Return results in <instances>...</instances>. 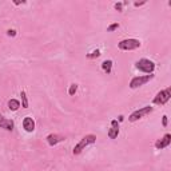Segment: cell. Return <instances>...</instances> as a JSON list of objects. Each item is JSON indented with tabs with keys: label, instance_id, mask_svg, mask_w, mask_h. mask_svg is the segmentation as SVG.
Masks as SVG:
<instances>
[{
	"label": "cell",
	"instance_id": "ffe728a7",
	"mask_svg": "<svg viewBox=\"0 0 171 171\" xmlns=\"http://www.w3.org/2000/svg\"><path fill=\"white\" fill-rule=\"evenodd\" d=\"M162 123H163V127H166V126H167V116H166V115H164L163 119H162Z\"/></svg>",
	"mask_w": 171,
	"mask_h": 171
},
{
	"label": "cell",
	"instance_id": "4fadbf2b",
	"mask_svg": "<svg viewBox=\"0 0 171 171\" xmlns=\"http://www.w3.org/2000/svg\"><path fill=\"white\" fill-rule=\"evenodd\" d=\"M111 67H112V62H111V60H104V62L102 63V68H103V71L107 72V74L111 72Z\"/></svg>",
	"mask_w": 171,
	"mask_h": 171
},
{
	"label": "cell",
	"instance_id": "8992f818",
	"mask_svg": "<svg viewBox=\"0 0 171 171\" xmlns=\"http://www.w3.org/2000/svg\"><path fill=\"white\" fill-rule=\"evenodd\" d=\"M150 112H152V107L151 106H146V107H143V108L134 111V112L130 115L128 121L130 122H136L138 119H140L142 116H144V115H147V114H150Z\"/></svg>",
	"mask_w": 171,
	"mask_h": 171
},
{
	"label": "cell",
	"instance_id": "3957f363",
	"mask_svg": "<svg viewBox=\"0 0 171 171\" xmlns=\"http://www.w3.org/2000/svg\"><path fill=\"white\" fill-rule=\"evenodd\" d=\"M118 47L123 51H131V50H135L138 47H140V42L138 39H125L119 42Z\"/></svg>",
	"mask_w": 171,
	"mask_h": 171
},
{
	"label": "cell",
	"instance_id": "9c48e42d",
	"mask_svg": "<svg viewBox=\"0 0 171 171\" xmlns=\"http://www.w3.org/2000/svg\"><path fill=\"white\" fill-rule=\"evenodd\" d=\"M23 128L27 132H32V131H34V130H35V122H34V119H32V118H30V116L24 118Z\"/></svg>",
	"mask_w": 171,
	"mask_h": 171
},
{
	"label": "cell",
	"instance_id": "6da1fadb",
	"mask_svg": "<svg viewBox=\"0 0 171 171\" xmlns=\"http://www.w3.org/2000/svg\"><path fill=\"white\" fill-rule=\"evenodd\" d=\"M95 142H96V136L95 135H86L84 138H83V139L74 147V154L75 155L80 154V152H82L88 144H92V143H95Z\"/></svg>",
	"mask_w": 171,
	"mask_h": 171
},
{
	"label": "cell",
	"instance_id": "2e32d148",
	"mask_svg": "<svg viewBox=\"0 0 171 171\" xmlns=\"http://www.w3.org/2000/svg\"><path fill=\"white\" fill-rule=\"evenodd\" d=\"M76 91H78V84H71L70 90H68V94H70V95H74Z\"/></svg>",
	"mask_w": 171,
	"mask_h": 171
},
{
	"label": "cell",
	"instance_id": "5bb4252c",
	"mask_svg": "<svg viewBox=\"0 0 171 171\" xmlns=\"http://www.w3.org/2000/svg\"><path fill=\"white\" fill-rule=\"evenodd\" d=\"M20 96H22V106H23V108H27L28 107V99H27V95L24 91L20 92Z\"/></svg>",
	"mask_w": 171,
	"mask_h": 171
},
{
	"label": "cell",
	"instance_id": "ac0fdd59",
	"mask_svg": "<svg viewBox=\"0 0 171 171\" xmlns=\"http://www.w3.org/2000/svg\"><path fill=\"white\" fill-rule=\"evenodd\" d=\"M115 9L122 11V9H123V3H116V4H115Z\"/></svg>",
	"mask_w": 171,
	"mask_h": 171
},
{
	"label": "cell",
	"instance_id": "7402d4cb",
	"mask_svg": "<svg viewBox=\"0 0 171 171\" xmlns=\"http://www.w3.org/2000/svg\"><path fill=\"white\" fill-rule=\"evenodd\" d=\"M15 4H24V1H18V0H15Z\"/></svg>",
	"mask_w": 171,
	"mask_h": 171
},
{
	"label": "cell",
	"instance_id": "8fae6325",
	"mask_svg": "<svg viewBox=\"0 0 171 171\" xmlns=\"http://www.w3.org/2000/svg\"><path fill=\"white\" fill-rule=\"evenodd\" d=\"M63 139H64L63 136L56 135V134H51V135L47 136V142H48L50 146H55V144H58L59 142H62Z\"/></svg>",
	"mask_w": 171,
	"mask_h": 171
},
{
	"label": "cell",
	"instance_id": "277c9868",
	"mask_svg": "<svg viewBox=\"0 0 171 171\" xmlns=\"http://www.w3.org/2000/svg\"><path fill=\"white\" fill-rule=\"evenodd\" d=\"M171 98V88L163 90V91H160V92L156 94V96L154 98V103L155 104H164V103H167L168 99Z\"/></svg>",
	"mask_w": 171,
	"mask_h": 171
},
{
	"label": "cell",
	"instance_id": "d6986e66",
	"mask_svg": "<svg viewBox=\"0 0 171 171\" xmlns=\"http://www.w3.org/2000/svg\"><path fill=\"white\" fill-rule=\"evenodd\" d=\"M7 34H8V36H15L16 35V31H15V30H8Z\"/></svg>",
	"mask_w": 171,
	"mask_h": 171
},
{
	"label": "cell",
	"instance_id": "9a60e30c",
	"mask_svg": "<svg viewBox=\"0 0 171 171\" xmlns=\"http://www.w3.org/2000/svg\"><path fill=\"white\" fill-rule=\"evenodd\" d=\"M99 56H100V51H99V50H95V51H92L91 54H88V55H87V58H88V59L99 58Z\"/></svg>",
	"mask_w": 171,
	"mask_h": 171
},
{
	"label": "cell",
	"instance_id": "7a4b0ae2",
	"mask_svg": "<svg viewBox=\"0 0 171 171\" xmlns=\"http://www.w3.org/2000/svg\"><path fill=\"white\" fill-rule=\"evenodd\" d=\"M135 67L139 71H143V72H147V74H152V71L155 70V64L154 62L148 60V59H140L135 63Z\"/></svg>",
	"mask_w": 171,
	"mask_h": 171
},
{
	"label": "cell",
	"instance_id": "30bf717a",
	"mask_svg": "<svg viewBox=\"0 0 171 171\" xmlns=\"http://www.w3.org/2000/svg\"><path fill=\"white\" fill-rule=\"evenodd\" d=\"M0 127L4 128V130H7V131H11L12 128H13V121L7 119V118H4L0 115Z\"/></svg>",
	"mask_w": 171,
	"mask_h": 171
},
{
	"label": "cell",
	"instance_id": "e0dca14e",
	"mask_svg": "<svg viewBox=\"0 0 171 171\" xmlns=\"http://www.w3.org/2000/svg\"><path fill=\"white\" fill-rule=\"evenodd\" d=\"M118 27H119V24H118V23H114V24H111V26L107 28V31H108V32H112L114 30H116Z\"/></svg>",
	"mask_w": 171,
	"mask_h": 171
},
{
	"label": "cell",
	"instance_id": "ba28073f",
	"mask_svg": "<svg viewBox=\"0 0 171 171\" xmlns=\"http://www.w3.org/2000/svg\"><path fill=\"white\" fill-rule=\"evenodd\" d=\"M170 143H171V135L170 134H166V135L163 136V139L158 140V142L155 143V147L158 148V150H162V148L167 147Z\"/></svg>",
	"mask_w": 171,
	"mask_h": 171
},
{
	"label": "cell",
	"instance_id": "52a82bcc",
	"mask_svg": "<svg viewBox=\"0 0 171 171\" xmlns=\"http://www.w3.org/2000/svg\"><path fill=\"white\" fill-rule=\"evenodd\" d=\"M119 135V125H118V121H112L111 122V128L108 131V138L110 139H115Z\"/></svg>",
	"mask_w": 171,
	"mask_h": 171
},
{
	"label": "cell",
	"instance_id": "5b68a950",
	"mask_svg": "<svg viewBox=\"0 0 171 171\" xmlns=\"http://www.w3.org/2000/svg\"><path fill=\"white\" fill-rule=\"evenodd\" d=\"M154 78V75H146V76H135V78L131 79V82H130V87L132 90L134 88H138L140 86L146 84L147 82H150L151 79Z\"/></svg>",
	"mask_w": 171,
	"mask_h": 171
},
{
	"label": "cell",
	"instance_id": "7c38bea8",
	"mask_svg": "<svg viewBox=\"0 0 171 171\" xmlns=\"http://www.w3.org/2000/svg\"><path fill=\"white\" fill-rule=\"evenodd\" d=\"M8 107H9L11 111H16L20 107V102L16 100V99H11V100L8 102Z\"/></svg>",
	"mask_w": 171,
	"mask_h": 171
},
{
	"label": "cell",
	"instance_id": "44dd1931",
	"mask_svg": "<svg viewBox=\"0 0 171 171\" xmlns=\"http://www.w3.org/2000/svg\"><path fill=\"white\" fill-rule=\"evenodd\" d=\"M144 3H146V1H140V3H139V1H135V3H134V5H135V7H139V5H143Z\"/></svg>",
	"mask_w": 171,
	"mask_h": 171
}]
</instances>
